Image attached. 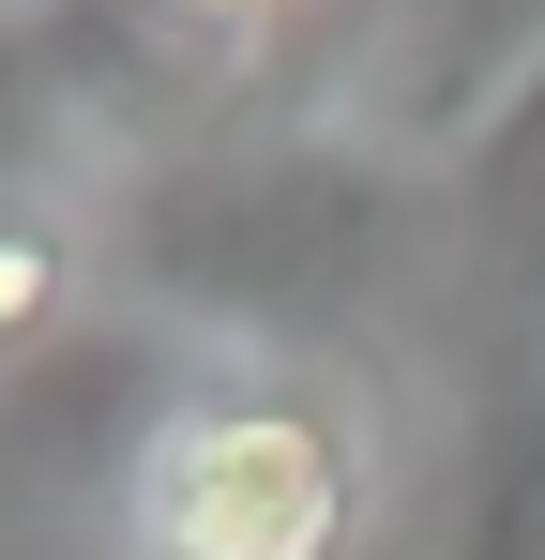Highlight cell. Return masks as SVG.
Masks as SVG:
<instances>
[{"label": "cell", "instance_id": "cell-1", "mask_svg": "<svg viewBox=\"0 0 545 560\" xmlns=\"http://www.w3.org/2000/svg\"><path fill=\"white\" fill-rule=\"evenodd\" d=\"M425 243H440V167L394 152L379 121H258L121 197L137 318L243 364H349L409 303Z\"/></svg>", "mask_w": 545, "mask_h": 560}, {"label": "cell", "instance_id": "cell-2", "mask_svg": "<svg viewBox=\"0 0 545 560\" xmlns=\"http://www.w3.org/2000/svg\"><path fill=\"white\" fill-rule=\"evenodd\" d=\"M106 500H121V560H349L379 515L363 394L334 364L197 349Z\"/></svg>", "mask_w": 545, "mask_h": 560}, {"label": "cell", "instance_id": "cell-3", "mask_svg": "<svg viewBox=\"0 0 545 560\" xmlns=\"http://www.w3.org/2000/svg\"><path fill=\"white\" fill-rule=\"evenodd\" d=\"M31 46H46L61 137L152 152V167L243 137V121H258V61H272L258 15H212V0H46Z\"/></svg>", "mask_w": 545, "mask_h": 560}, {"label": "cell", "instance_id": "cell-4", "mask_svg": "<svg viewBox=\"0 0 545 560\" xmlns=\"http://www.w3.org/2000/svg\"><path fill=\"white\" fill-rule=\"evenodd\" d=\"M440 243L500 288V303L545 318V61L440 152Z\"/></svg>", "mask_w": 545, "mask_h": 560}, {"label": "cell", "instance_id": "cell-5", "mask_svg": "<svg viewBox=\"0 0 545 560\" xmlns=\"http://www.w3.org/2000/svg\"><path fill=\"white\" fill-rule=\"evenodd\" d=\"M454 560H545V378H515L469 440V500H454Z\"/></svg>", "mask_w": 545, "mask_h": 560}, {"label": "cell", "instance_id": "cell-6", "mask_svg": "<svg viewBox=\"0 0 545 560\" xmlns=\"http://www.w3.org/2000/svg\"><path fill=\"white\" fill-rule=\"evenodd\" d=\"M77 334V212H61V183H15L0 197V378L46 364Z\"/></svg>", "mask_w": 545, "mask_h": 560}, {"label": "cell", "instance_id": "cell-7", "mask_svg": "<svg viewBox=\"0 0 545 560\" xmlns=\"http://www.w3.org/2000/svg\"><path fill=\"white\" fill-rule=\"evenodd\" d=\"M46 137H61V92H46V46L0 31V197L46 183Z\"/></svg>", "mask_w": 545, "mask_h": 560}, {"label": "cell", "instance_id": "cell-8", "mask_svg": "<svg viewBox=\"0 0 545 560\" xmlns=\"http://www.w3.org/2000/svg\"><path fill=\"white\" fill-rule=\"evenodd\" d=\"M212 15H258V31H272V15H288V0H212Z\"/></svg>", "mask_w": 545, "mask_h": 560}]
</instances>
